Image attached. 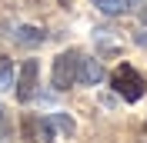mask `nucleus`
I'll list each match as a JSON object with an SVG mask.
<instances>
[{
    "mask_svg": "<svg viewBox=\"0 0 147 143\" xmlns=\"http://www.w3.org/2000/svg\"><path fill=\"white\" fill-rule=\"evenodd\" d=\"M100 80H104V67H100V60H94V57H84V53H80L77 83H84V87H97Z\"/></svg>",
    "mask_w": 147,
    "mask_h": 143,
    "instance_id": "4",
    "label": "nucleus"
},
{
    "mask_svg": "<svg viewBox=\"0 0 147 143\" xmlns=\"http://www.w3.org/2000/svg\"><path fill=\"white\" fill-rule=\"evenodd\" d=\"M127 7H134V10H137V17L147 23V0H127Z\"/></svg>",
    "mask_w": 147,
    "mask_h": 143,
    "instance_id": "11",
    "label": "nucleus"
},
{
    "mask_svg": "<svg viewBox=\"0 0 147 143\" xmlns=\"http://www.w3.org/2000/svg\"><path fill=\"white\" fill-rule=\"evenodd\" d=\"M24 136H27V143L40 140V120H37V116H27V120H24Z\"/></svg>",
    "mask_w": 147,
    "mask_h": 143,
    "instance_id": "8",
    "label": "nucleus"
},
{
    "mask_svg": "<svg viewBox=\"0 0 147 143\" xmlns=\"http://www.w3.org/2000/svg\"><path fill=\"white\" fill-rule=\"evenodd\" d=\"M94 7L100 10V13H110V17H117L127 10V0H94Z\"/></svg>",
    "mask_w": 147,
    "mask_h": 143,
    "instance_id": "6",
    "label": "nucleus"
},
{
    "mask_svg": "<svg viewBox=\"0 0 147 143\" xmlns=\"http://www.w3.org/2000/svg\"><path fill=\"white\" fill-rule=\"evenodd\" d=\"M13 40H17L20 47H40V43H44V30H40V27H17Z\"/></svg>",
    "mask_w": 147,
    "mask_h": 143,
    "instance_id": "5",
    "label": "nucleus"
},
{
    "mask_svg": "<svg viewBox=\"0 0 147 143\" xmlns=\"http://www.w3.org/2000/svg\"><path fill=\"white\" fill-rule=\"evenodd\" d=\"M134 40H137V43H140V47H147V30H140V33H137V37H134Z\"/></svg>",
    "mask_w": 147,
    "mask_h": 143,
    "instance_id": "12",
    "label": "nucleus"
},
{
    "mask_svg": "<svg viewBox=\"0 0 147 143\" xmlns=\"http://www.w3.org/2000/svg\"><path fill=\"white\" fill-rule=\"evenodd\" d=\"M37 73H40V67H37V60H27L24 67H20V80H17V100L20 103H30L37 93Z\"/></svg>",
    "mask_w": 147,
    "mask_h": 143,
    "instance_id": "3",
    "label": "nucleus"
},
{
    "mask_svg": "<svg viewBox=\"0 0 147 143\" xmlns=\"http://www.w3.org/2000/svg\"><path fill=\"white\" fill-rule=\"evenodd\" d=\"M10 140H13V126H10V116L3 110V103H0V143H10Z\"/></svg>",
    "mask_w": 147,
    "mask_h": 143,
    "instance_id": "9",
    "label": "nucleus"
},
{
    "mask_svg": "<svg viewBox=\"0 0 147 143\" xmlns=\"http://www.w3.org/2000/svg\"><path fill=\"white\" fill-rule=\"evenodd\" d=\"M77 67H80V50H64L54 60V73H50L54 87L57 90H70L77 83Z\"/></svg>",
    "mask_w": 147,
    "mask_h": 143,
    "instance_id": "2",
    "label": "nucleus"
},
{
    "mask_svg": "<svg viewBox=\"0 0 147 143\" xmlns=\"http://www.w3.org/2000/svg\"><path fill=\"white\" fill-rule=\"evenodd\" d=\"M50 123L60 126L64 133H74V120H70V116H64V113H54V116H50Z\"/></svg>",
    "mask_w": 147,
    "mask_h": 143,
    "instance_id": "10",
    "label": "nucleus"
},
{
    "mask_svg": "<svg viewBox=\"0 0 147 143\" xmlns=\"http://www.w3.org/2000/svg\"><path fill=\"white\" fill-rule=\"evenodd\" d=\"M0 87H13V63L7 53H0Z\"/></svg>",
    "mask_w": 147,
    "mask_h": 143,
    "instance_id": "7",
    "label": "nucleus"
},
{
    "mask_svg": "<svg viewBox=\"0 0 147 143\" xmlns=\"http://www.w3.org/2000/svg\"><path fill=\"white\" fill-rule=\"evenodd\" d=\"M110 87L117 90V93L127 100V103H137V100L147 93V80L140 77L137 70H134V67H130V63H120L117 70H114V77H110Z\"/></svg>",
    "mask_w": 147,
    "mask_h": 143,
    "instance_id": "1",
    "label": "nucleus"
}]
</instances>
